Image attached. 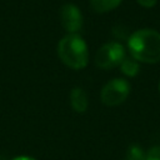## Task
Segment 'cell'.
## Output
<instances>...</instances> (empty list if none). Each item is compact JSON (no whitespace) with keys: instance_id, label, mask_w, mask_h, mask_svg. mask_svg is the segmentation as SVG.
Listing matches in <instances>:
<instances>
[{"instance_id":"ba28073f","label":"cell","mask_w":160,"mask_h":160,"mask_svg":"<svg viewBox=\"0 0 160 160\" xmlns=\"http://www.w3.org/2000/svg\"><path fill=\"white\" fill-rule=\"evenodd\" d=\"M120 69H121V72L124 75H126L129 78H134L138 75L140 66H139V62L134 58H126L125 56V59L120 64Z\"/></svg>"},{"instance_id":"7c38bea8","label":"cell","mask_w":160,"mask_h":160,"mask_svg":"<svg viewBox=\"0 0 160 160\" xmlns=\"http://www.w3.org/2000/svg\"><path fill=\"white\" fill-rule=\"evenodd\" d=\"M12 160H36V159L30 158V156H18V158H14Z\"/></svg>"},{"instance_id":"8992f818","label":"cell","mask_w":160,"mask_h":160,"mask_svg":"<svg viewBox=\"0 0 160 160\" xmlns=\"http://www.w3.org/2000/svg\"><path fill=\"white\" fill-rule=\"evenodd\" d=\"M70 105L76 112H85L89 106V98L84 89L74 88L70 91Z\"/></svg>"},{"instance_id":"277c9868","label":"cell","mask_w":160,"mask_h":160,"mask_svg":"<svg viewBox=\"0 0 160 160\" xmlns=\"http://www.w3.org/2000/svg\"><path fill=\"white\" fill-rule=\"evenodd\" d=\"M125 59V49L119 42H106L95 54V65L100 69H114Z\"/></svg>"},{"instance_id":"8fae6325","label":"cell","mask_w":160,"mask_h":160,"mask_svg":"<svg viewBox=\"0 0 160 160\" xmlns=\"http://www.w3.org/2000/svg\"><path fill=\"white\" fill-rule=\"evenodd\" d=\"M136 1L139 2V5H141L144 8H152L158 2V0H136Z\"/></svg>"},{"instance_id":"30bf717a","label":"cell","mask_w":160,"mask_h":160,"mask_svg":"<svg viewBox=\"0 0 160 160\" xmlns=\"http://www.w3.org/2000/svg\"><path fill=\"white\" fill-rule=\"evenodd\" d=\"M144 160H160V146H152L149 149Z\"/></svg>"},{"instance_id":"52a82bcc","label":"cell","mask_w":160,"mask_h":160,"mask_svg":"<svg viewBox=\"0 0 160 160\" xmlns=\"http://www.w3.org/2000/svg\"><path fill=\"white\" fill-rule=\"evenodd\" d=\"M121 0H90L91 9L98 14H104L116 9Z\"/></svg>"},{"instance_id":"7a4b0ae2","label":"cell","mask_w":160,"mask_h":160,"mask_svg":"<svg viewBox=\"0 0 160 160\" xmlns=\"http://www.w3.org/2000/svg\"><path fill=\"white\" fill-rule=\"evenodd\" d=\"M59 59L70 69L80 70L88 65L89 50L79 34H68L58 44Z\"/></svg>"},{"instance_id":"5b68a950","label":"cell","mask_w":160,"mask_h":160,"mask_svg":"<svg viewBox=\"0 0 160 160\" xmlns=\"http://www.w3.org/2000/svg\"><path fill=\"white\" fill-rule=\"evenodd\" d=\"M60 21L69 34H78L82 26V15L80 9L74 4H65L60 9Z\"/></svg>"},{"instance_id":"6da1fadb","label":"cell","mask_w":160,"mask_h":160,"mask_svg":"<svg viewBox=\"0 0 160 160\" xmlns=\"http://www.w3.org/2000/svg\"><path fill=\"white\" fill-rule=\"evenodd\" d=\"M128 48L136 61L155 64L160 61V32L152 29H140L128 40Z\"/></svg>"},{"instance_id":"9c48e42d","label":"cell","mask_w":160,"mask_h":160,"mask_svg":"<svg viewBox=\"0 0 160 160\" xmlns=\"http://www.w3.org/2000/svg\"><path fill=\"white\" fill-rule=\"evenodd\" d=\"M144 158H145V154L142 149L138 144H131L128 148L126 155L122 160H144Z\"/></svg>"},{"instance_id":"4fadbf2b","label":"cell","mask_w":160,"mask_h":160,"mask_svg":"<svg viewBox=\"0 0 160 160\" xmlns=\"http://www.w3.org/2000/svg\"><path fill=\"white\" fill-rule=\"evenodd\" d=\"M159 91H160V82H159Z\"/></svg>"},{"instance_id":"3957f363","label":"cell","mask_w":160,"mask_h":160,"mask_svg":"<svg viewBox=\"0 0 160 160\" xmlns=\"http://www.w3.org/2000/svg\"><path fill=\"white\" fill-rule=\"evenodd\" d=\"M130 92V85L125 79H112L108 81L100 92L101 102L106 106H118L122 104Z\"/></svg>"}]
</instances>
